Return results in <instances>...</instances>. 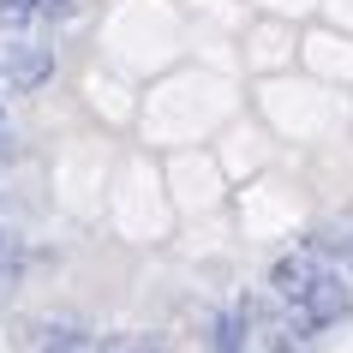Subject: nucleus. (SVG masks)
Returning a JSON list of instances; mask_svg holds the SVG:
<instances>
[{
    "label": "nucleus",
    "mask_w": 353,
    "mask_h": 353,
    "mask_svg": "<svg viewBox=\"0 0 353 353\" xmlns=\"http://www.w3.org/2000/svg\"><path fill=\"white\" fill-rule=\"evenodd\" d=\"M0 138H6V114H0Z\"/></svg>",
    "instance_id": "5"
},
{
    "label": "nucleus",
    "mask_w": 353,
    "mask_h": 353,
    "mask_svg": "<svg viewBox=\"0 0 353 353\" xmlns=\"http://www.w3.org/2000/svg\"><path fill=\"white\" fill-rule=\"evenodd\" d=\"M270 288H276V299H281V305H294L312 330H330V323H341V317L353 312L347 281L335 276L317 252H288V258H276Z\"/></svg>",
    "instance_id": "1"
},
{
    "label": "nucleus",
    "mask_w": 353,
    "mask_h": 353,
    "mask_svg": "<svg viewBox=\"0 0 353 353\" xmlns=\"http://www.w3.org/2000/svg\"><path fill=\"white\" fill-rule=\"evenodd\" d=\"M54 78V54L37 42H0V96H30Z\"/></svg>",
    "instance_id": "2"
},
{
    "label": "nucleus",
    "mask_w": 353,
    "mask_h": 353,
    "mask_svg": "<svg viewBox=\"0 0 353 353\" xmlns=\"http://www.w3.org/2000/svg\"><path fill=\"white\" fill-rule=\"evenodd\" d=\"M341 258H347V263H353V234H347V245H341Z\"/></svg>",
    "instance_id": "4"
},
{
    "label": "nucleus",
    "mask_w": 353,
    "mask_h": 353,
    "mask_svg": "<svg viewBox=\"0 0 353 353\" xmlns=\"http://www.w3.org/2000/svg\"><path fill=\"white\" fill-rule=\"evenodd\" d=\"M30 341L37 347H90V335L78 323H30Z\"/></svg>",
    "instance_id": "3"
}]
</instances>
